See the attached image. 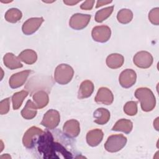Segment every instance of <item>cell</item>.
<instances>
[{"label":"cell","instance_id":"1","mask_svg":"<svg viewBox=\"0 0 159 159\" xmlns=\"http://www.w3.org/2000/svg\"><path fill=\"white\" fill-rule=\"evenodd\" d=\"M38 144V150L40 153L43 154L44 158H53L52 155L57 154V152L66 155L71 154L60 144L54 142L53 136L48 131L39 136Z\"/></svg>","mask_w":159,"mask_h":159},{"label":"cell","instance_id":"2","mask_svg":"<svg viewBox=\"0 0 159 159\" xmlns=\"http://www.w3.org/2000/svg\"><path fill=\"white\" fill-rule=\"evenodd\" d=\"M135 96L139 100L142 109L145 112L152 111L156 104L155 97L153 92L147 88H139L135 91Z\"/></svg>","mask_w":159,"mask_h":159},{"label":"cell","instance_id":"3","mask_svg":"<svg viewBox=\"0 0 159 159\" xmlns=\"http://www.w3.org/2000/svg\"><path fill=\"white\" fill-rule=\"evenodd\" d=\"M73 75V68L67 64L63 63L57 66L54 72V79L60 84H66L71 81Z\"/></svg>","mask_w":159,"mask_h":159},{"label":"cell","instance_id":"4","mask_svg":"<svg viewBox=\"0 0 159 159\" xmlns=\"http://www.w3.org/2000/svg\"><path fill=\"white\" fill-rule=\"evenodd\" d=\"M127 140V137L122 134L112 135L107 138L104 148L109 152H117L125 147Z\"/></svg>","mask_w":159,"mask_h":159},{"label":"cell","instance_id":"5","mask_svg":"<svg viewBox=\"0 0 159 159\" xmlns=\"http://www.w3.org/2000/svg\"><path fill=\"white\" fill-rule=\"evenodd\" d=\"M60 121V115L58 111L50 109L44 114L41 124L48 129H54L58 125Z\"/></svg>","mask_w":159,"mask_h":159},{"label":"cell","instance_id":"6","mask_svg":"<svg viewBox=\"0 0 159 159\" xmlns=\"http://www.w3.org/2000/svg\"><path fill=\"white\" fill-rule=\"evenodd\" d=\"M43 133V130L35 126L30 127L25 132L23 138L22 143L24 147L27 148H31L35 142V139Z\"/></svg>","mask_w":159,"mask_h":159},{"label":"cell","instance_id":"7","mask_svg":"<svg viewBox=\"0 0 159 159\" xmlns=\"http://www.w3.org/2000/svg\"><path fill=\"white\" fill-rule=\"evenodd\" d=\"M111 30L107 25H99L94 27L91 32V35L94 40L104 43L109 40L111 37Z\"/></svg>","mask_w":159,"mask_h":159},{"label":"cell","instance_id":"8","mask_svg":"<svg viewBox=\"0 0 159 159\" xmlns=\"http://www.w3.org/2000/svg\"><path fill=\"white\" fill-rule=\"evenodd\" d=\"M91 19V16L89 14H75L69 21L70 26L75 30H81L85 28L89 24Z\"/></svg>","mask_w":159,"mask_h":159},{"label":"cell","instance_id":"9","mask_svg":"<svg viewBox=\"0 0 159 159\" xmlns=\"http://www.w3.org/2000/svg\"><path fill=\"white\" fill-rule=\"evenodd\" d=\"M153 57L148 52L140 51L137 52L134 57V64L140 68H148L153 63Z\"/></svg>","mask_w":159,"mask_h":159},{"label":"cell","instance_id":"10","mask_svg":"<svg viewBox=\"0 0 159 159\" xmlns=\"http://www.w3.org/2000/svg\"><path fill=\"white\" fill-rule=\"evenodd\" d=\"M137 75L134 70L132 69H125L121 72L119 81L122 87L129 88L132 87L136 82Z\"/></svg>","mask_w":159,"mask_h":159},{"label":"cell","instance_id":"11","mask_svg":"<svg viewBox=\"0 0 159 159\" xmlns=\"http://www.w3.org/2000/svg\"><path fill=\"white\" fill-rule=\"evenodd\" d=\"M44 21L43 17H32L27 19L22 25V30L25 35H31L35 32Z\"/></svg>","mask_w":159,"mask_h":159},{"label":"cell","instance_id":"12","mask_svg":"<svg viewBox=\"0 0 159 159\" xmlns=\"http://www.w3.org/2000/svg\"><path fill=\"white\" fill-rule=\"evenodd\" d=\"M94 99L98 104L110 105L113 102L114 96L109 89L106 87H101L98 89Z\"/></svg>","mask_w":159,"mask_h":159},{"label":"cell","instance_id":"13","mask_svg":"<svg viewBox=\"0 0 159 159\" xmlns=\"http://www.w3.org/2000/svg\"><path fill=\"white\" fill-rule=\"evenodd\" d=\"M30 72V70H24L13 74L9 80L10 87L15 89L22 86L25 83Z\"/></svg>","mask_w":159,"mask_h":159},{"label":"cell","instance_id":"14","mask_svg":"<svg viewBox=\"0 0 159 159\" xmlns=\"http://www.w3.org/2000/svg\"><path fill=\"white\" fill-rule=\"evenodd\" d=\"M63 133L68 137H76L80 132V125L78 120L71 119L67 120L63 126Z\"/></svg>","mask_w":159,"mask_h":159},{"label":"cell","instance_id":"15","mask_svg":"<svg viewBox=\"0 0 159 159\" xmlns=\"http://www.w3.org/2000/svg\"><path fill=\"white\" fill-rule=\"evenodd\" d=\"M104 136L103 132L99 129H95L89 130L86 134V142L91 147L98 146L102 140Z\"/></svg>","mask_w":159,"mask_h":159},{"label":"cell","instance_id":"16","mask_svg":"<svg viewBox=\"0 0 159 159\" xmlns=\"http://www.w3.org/2000/svg\"><path fill=\"white\" fill-rule=\"evenodd\" d=\"M34 103L37 109L45 107L48 103L49 98L48 94L43 90L37 91L32 96Z\"/></svg>","mask_w":159,"mask_h":159},{"label":"cell","instance_id":"17","mask_svg":"<svg viewBox=\"0 0 159 159\" xmlns=\"http://www.w3.org/2000/svg\"><path fill=\"white\" fill-rule=\"evenodd\" d=\"M3 63L10 70H15L23 66L19 58L16 57L12 53H7L5 54L3 57Z\"/></svg>","mask_w":159,"mask_h":159},{"label":"cell","instance_id":"18","mask_svg":"<svg viewBox=\"0 0 159 159\" xmlns=\"http://www.w3.org/2000/svg\"><path fill=\"white\" fill-rule=\"evenodd\" d=\"M94 91V84L89 80L83 81L80 86L78 98L79 99H84L89 97Z\"/></svg>","mask_w":159,"mask_h":159},{"label":"cell","instance_id":"19","mask_svg":"<svg viewBox=\"0 0 159 159\" xmlns=\"http://www.w3.org/2000/svg\"><path fill=\"white\" fill-rule=\"evenodd\" d=\"M93 117L95 123L99 125H104L109 120L110 112L105 108L100 107L94 112Z\"/></svg>","mask_w":159,"mask_h":159},{"label":"cell","instance_id":"20","mask_svg":"<svg viewBox=\"0 0 159 159\" xmlns=\"http://www.w3.org/2000/svg\"><path fill=\"white\" fill-rule=\"evenodd\" d=\"M124 61V57L119 53H112L106 58V65L111 69L120 68Z\"/></svg>","mask_w":159,"mask_h":159},{"label":"cell","instance_id":"21","mask_svg":"<svg viewBox=\"0 0 159 159\" xmlns=\"http://www.w3.org/2000/svg\"><path fill=\"white\" fill-rule=\"evenodd\" d=\"M37 108L31 100H28L25 106L21 111V115L25 119H32L35 117L37 113Z\"/></svg>","mask_w":159,"mask_h":159},{"label":"cell","instance_id":"22","mask_svg":"<svg viewBox=\"0 0 159 159\" xmlns=\"http://www.w3.org/2000/svg\"><path fill=\"white\" fill-rule=\"evenodd\" d=\"M133 128L132 122L128 119H121L116 122L112 128V130L121 131L125 134H129Z\"/></svg>","mask_w":159,"mask_h":159},{"label":"cell","instance_id":"23","mask_svg":"<svg viewBox=\"0 0 159 159\" xmlns=\"http://www.w3.org/2000/svg\"><path fill=\"white\" fill-rule=\"evenodd\" d=\"M19 60L26 64L32 65L36 62L37 60V53L31 49H26L22 52L18 56Z\"/></svg>","mask_w":159,"mask_h":159},{"label":"cell","instance_id":"24","mask_svg":"<svg viewBox=\"0 0 159 159\" xmlns=\"http://www.w3.org/2000/svg\"><path fill=\"white\" fill-rule=\"evenodd\" d=\"M22 14L17 8H11L7 11L5 14V19L11 23H16L22 18Z\"/></svg>","mask_w":159,"mask_h":159},{"label":"cell","instance_id":"25","mask_svg":"<svg viewBox=\"0 0 159 159\" xmlns=\"http://www.w3.org/2000/svg\"><path fill=\"white\" fill-rule=\"evenodd\" d=\"M28 96V92L22 90L17 93H15L12 97V107L14 110L18 109L22 105L24 99Z\"/></svg>","mask_w":159,"mask_h":159},{"label":"cell","instance_id":"26","mask_svg":"<svg viewBox=\"0 0 159 159\" xmlns=\"http://www.w3.org/2000/svg\"><path fill=\"white\" fill-rule=\"evenodd\" d=\"M133 18L132 12L128 9H122L120 10L117 15V20L124 24L129 23Z\"/></svg>","mask_w":159,"mask_h":159},{"label":"cell","instance_id":"27","mask_svg":"<svg viewBox=\"0 0 159 159\" xmlns=\"http://www.w3.org/2000/svg\"><path fill=\"white\" fill-rule=\"evenodd\" d=\"M114 10V6H109L107 7H105L96 13L95 15V20L97 22H102L107 19L112 14Z\"/></svg>","mask_w":159,"mask_h":159},{"label":"cell","instance_id":"28","mask_svg":"<svg viewBox=\"0 0 159 159\" xmlns=\"http://www.w3.org/2000/svg\"><path fill=\"white\" fill-rule=\"evenodd\" d=\"M124 111L128 116H135L137 113V103L135 101H129L124 106Z\"/></svg>","mask_w":159,"mask_h":159},{"label":"cell","instance_id":"29","mask_svg":"<svg viewBox=\"0 0 159 159\" xmlns=\"http://www.w3.org/2000/svg\"><path fill=\"white\" fill-rule=\"evenodd\" d=\"M148 19L152 24L155 25L159 24V8L152 9L148 14Z\"/></svg>","mask_w":159,"mask_h":159},{"label":"cell","instance_id":"30","mask_svg":"<svg viewBox=\"0 0 159 159\" xmlns=\"http://www.w3.org/2000/svg\"><path fill=\"white\" fill-rule=\"evenodd\" d=\"M10 108V98H7L0 102V114L1 115L6 114Z\"/></svg>","mask_w":159,"mask_h":159},{"label":"cell","instance_id":"31","mask_svg":"<svg viewBox=\"0 0 159 159\" xmlns=\"http://www.w3.org/2000/svg\"><path fill=\"white\" fill-rule=\"evenodd\" d=\"M94 1H84L80 6V8L83 10H91L92 9L94 4Z\"/></svg>","mask_w":159,"mask_h":159},{"label":"cell","instance_id":"32","mask_svg":"<svg viewBox=\"0 0 159 159\" xmlns=\"http://www.w3.org/2000/svg\"><path fill=\"white\" fill-rule=\"evenodd\" d=\"M112 2V1H98L97 2V4H96V8H98L99 7H101L104 5H106V4H108L109 3Z\"/></svg>","mask_w":159,"mask_h":159},{"label":"cell","instance_id":"33","mask_svg":"<svg viewBox=\"0 0 159 159\" xmlns=\"http://www.w3.org/2000/svg\"><path fill=\"white\" fill-rule=\"evenodd\" d=\"M80 2V1H69V0L68 1H66V0L63 1V2L68 6H74Z\"/></svg>","mask_w":159,"mask_h":159},{"label":"cell","instance_id":"34","mask_svg":"<svg viewBox=\"0 0 159 159\" xmlns=\"http://www.w3.org/2000/svg\"><path fill=\"white\" fill-rule=\"evenodd\" d=\"M153 126L157 130H158V117H157L154 120Z\"/></svg>","mask_w":159,"mask_h":159},{"label":"cell","instance_id":"35","mask_svg":"<svg viewBox=\"0 0 159 159\" xmlns=\"http://www.w3.org/2000/svg\"><path fill=\"white\" fill-rule=\"evenodd\" d=\"M4 157H5V158H11V156L9 155L8 154H6L5 155H2V156L1 157V158H4Z\"/></svg>","mask_w":159,"mask_h":159}]
</instances>
